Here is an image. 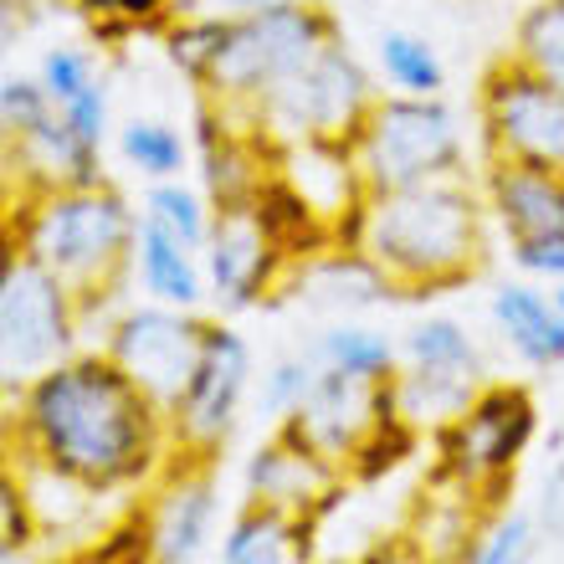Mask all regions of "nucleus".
Returning <instances> with one entry per match:
<instances>
[{
  "mask_svg": "<svg viewBox=\"0 0 564 564\" xmlns=\"http://www.w3.org/2000/svg\"><path fill=\"white\" fill-rule=\"evenodd\" d=\"M15 457L73 477L98 498L154 488L175 462L170 411L108 349H77L15 390Z\"/></svg>",
  "mask_w": 564,
  "mask_h": 564,
  "instance_id": "obj_1",
  "label": "nucleus"
},
{
  "mask_svg": "<svg viewBox=\"0 0 564 564\" xmlns=\"http://www.w3.org/2000/svg\"><path fill=\"white\" fill-rule=\"evenodd\" d=\"M482 221H488L482 185L467 175H442L365 195L355 247L386 272L395 297H436L482 268L488 252Z\"/></svg>",
  "mask_w": 564,
  "mask_h": 564,
  "instance_id": "obj_2",
  "label": "nucleus"
},
{
  "mask_svg": "<svg viewBox=\"0 0 564 564\" xmlns=\"http://www.w3.org/2000/svg\"><path fill=\"white\" fill-rule=\"evenodd\" d=\"M139 216L108 180L98 185H67V191L21 195L11 206V241L15 252L57 272L83 297V324L98 303H113L123 278L134 272Z\"/></svg>",
  "mask_w": 564,
  "mask_h": 564,
  "instance_id": "obj_3",
  "label": "nucleus"
},
{
  "mask_svg": "<svg viewBox=\"0 0 564 564\" xmlns=\"http://www.w3.org/2000/svg\"><path fill=\"white\" fill-rule=\"evenodd\" d=\"M334 42H344L339 15L318 0H278L252 15H226V46L200 98L247 123L262 93L288 83L297 67H308Z\"/></svg>",
  "mask_w": 564,
  "mask_h": 564,
  "instance_id": "obj_4",
  "label": "nucleus"
},
{
  "mask_svg": "<svg viewBox=\"0 0 564 564\" xmlns=\"http://www.w3.org/2000/svg\"><path fill=\"white\" fill-rule=\"evenodd\" d=\"M375 98H380V88H375V77L365 73V62L344 42H334V46H324L308 67H297L288 83L262 93L257 108L247 113V129L262 134L272 149L355 144L359 123L370 119Z\"/></svg>",
  "mask_w": 564,
  "mask_h": 564,
  "instance_id": "obj_5",
  "label": "nucleus"
},
{
  "mask_svg": "<svg viewBox=\"0 0 564 564\" xmlns=\"http://www.w3.org/2000/svg\"><path fill=\"white\" fill-rule=\"evenodd\" d=\"M349 149H355V164L365 175V191H401V185H421V180L467 175L462 170L467 164L462 119L442 98L380 93Z\"/></svg>",
  "mask_w": 564,
  "mask_h": 564,
  "instance_id": "obj_6",
  "label": "nucleus"
},
{
  "mask_svg": "<svg viewBox=\"0 0 564 564\" xmlns=\"http://www.w3.org/2000/svg\"><path fill=\"white\" fill-rule=\"evenodd\" d=\"M77 334H83V297L57 272H46L26 252L6 247V262H0V375H6V395L26 390L36 375L57 370L62 359H73Z\"/></svg>",
  "mask_w": 564,
  "mask_h": 564,
  "instance_id": "obj_7",
  "label": "nucleus"
},
{
  "mask_svg": "<svg viewBox=\"0 0 564 564\" xmlns=\"http://www.w3.org/2000/svg\"><path fill=\"white\" fill-rule=\"evenodd\" d=\"M539 431L534 395L523 386H482L477 401L462 411L446 431H436L442 446V467L436 473L462 482L467 492H477L482 503H492L503 482L513 477L519 457L529 452Z\"/></svg>",
  "mask_w": 564,
  "mask_h": 564,
  "instance_id": "obj_8",
  "label": "nucleus"
},
{
  "mask_svg": "<svg viewBox=\"0 0 564 564\" xmlns=\"http://www.w3.org/2000/svg\"><path fill=\"white\" fill-rule=\"evenodd\" d=\"M477 129L488 160L564 170V88L498 57L477 88Z\"/></svg>",
  "mask_w": 564,
  "mask_h": 564,
  "instance_id": "obj_9",
  "label": "nucleus"
},
{
  "mask_svg": "<svg viewBox=\"0 0 564 564\" xmlns=\"http://www.w3.org/2000/svg\"><path fill=\"white\" fill-rule=\"evenodd\" d=\"M247 380H252V349L231 324L206 318V339L195 359L191 386L180 390L170 405V436H175V457L216 462L226 436L237 431L241 401H247Z\"/></svg>",
  "mask_w": 564,
  "mask_h": 564,
  "instance_id": "obj_10",
  "label": "nucleus"
},
{
  "mask_svg": "<svg viewBox=\"0 0 564 564\" xmlns=\"http://www.w3.org/2000/svg\"><path fill=\"white\" fill-rule=\"evenodd\" d=\"M104 334L108 355L134 375L139 390H149L170 411L195 375L206 318H195L191 308H170V303H144V308H123L119 318H108Z\"/></svg>",
  "mask_w": 564,
  "mask_h": 564,
  "instance_id": "obj_11",
  "label": "nucleus"
},
{
  "mask_svg": "<svg viewBox=\"0 0 564 564\" xmlns=\"http://www.w3.org/2000/svg\"><path fill=\"white\" fill-rule=\"evenodd\" d=\"M206 278H210V297L221 313H247L257 308L262 297L282 293L288 288V252L278 247V237L268 231L262 210L252 206H231L216 210V226H210L206 241Z\"/></svg>",
  "mask_w": 564,
  "mask_h": 564,
  "instance_id": "obj_12",
  "label": "nucleus"
},
{
  "mask_svg": "<svg viewBox=\"0 0 564 564\" xmlns=\"http://www.w3.org/2000/svg\"><path fill=\"white\" fill-rule=\"evenodd\" d=\"M390 421H401L395 401H390V380H359V375H344L324 365L308 390V401L288 416V426L303 442L318 446L334 467L349 473L359 452L375 442V431L390 426Z\"/></svg>",
  "mask_w": 564,
  "mask_h": 564,
  "instance_id": "obj_13",
  "label": "nucleus"
},
{
  "mask_svg": "<svg viewBox=\"0 0 564 564\" xmlns=\"http://www.w3.org/2000/svg\"><path fill=\"white\" fill-rule=\"evenodd\" d=\"M154 564H195L216 529V473L210 462L175 457L149 488V503L139 508Z\"/></svg>",
  "mask_w": 564,
  "mask_h": 564,
  "instance_id": "obj_14",
  "label": "nucleus"
},
{
  "mask_svg": "<svg viewBox=\"0 0 564 564\" xmlns=\"http://www.w3.org/2000/svg\"><path fill=\"white\" fill-rule=\"evenodd\" d=\"M339 488L344 467H334L318 446L303 442L288 421H278V431L247 462V503L282 508L293 519H313Z\"/></svg>",
  "mask_w": 564,
  "mask_h": 564,
  "instance_id": "obj_15",
  "label": "nucleus"
},
{
  "mask_svg": "<svg viewBox=\"0 0 564 564\" xmlns=\"http://www.w3.org/2000/svg\"><path fill=\"white\" fill-rule=\"evenodd\" d=\"M482 200H488L492 221L503 226L508 247L529 237L564 231V170H550V164L488 160V170H482Z\"/></svg>",
  "mask_w": 564,
  "mask_h": 564,
  "instance_id": "obj_16",
  "label": "nucleus"
},
{
  "mask_svg": "<svg viewBox=\"0 0 564 564\" xmlns=\"http://www.w3.org/2000/svg\"><path fill=\"white\" fill-rule=\"evenodd\" d=\"M6 160L21 185V195L67 191V185H98L104 180V149L88 144L73 123L62 119V108L21 139H6Z\"/></svg>",
  "mask_w": 564,
  "mask_h": 564,
  "instance_id": "obj_17",
  "label": "nucleus"
},
{
  "mask_svg": "<svg viewBox=\"0 0 564 564\" xmlns=\"http://www.w3.org/2000/svg\"><path fill=\"white\" fill-rule=\"evenodd\" d=\"M278 180L288 191L308 200V210L328 226V237H339L344 221H355L365 206V175L355 164L349 144H293L278 149Z\"/></svg>",
  "mask_w": 564,
  "mask_h": 564,
  "instance_id": "obj_18",
  "label": "nucleus"
},
{
  "mask_svg": "<svg viewBox=\"0 0 564 564\" xmlns=\"http://www.w3.org/2000/svg\"><path fill=\"white\" fill-rule=\"evenodd\" d=\"M288 288H297L303 303L328 308V313L375 308V303L395 297V288H390L386 272L375 268L359 247H339V241L324 247V252H313L308 262H297V268L288 272Z\"/></svg>",
  "mask_w": 564,
  "mask_h": 564,
  "instance_id": "obj_19",
  "label": "nucleus"
},
{
  "mask_svg": "<svg viewBox=\"0 0 564 564\" xmlns=\"http://www.w3.org/2000/svg\"><path fill=\"white\" fill-rule=\"evenodd\" d=\"M477 508H482L477 492H467L462 482L436 473V482L421 492V503L411 508V523H405L401 534L426 554V564H462L473 554L477 539H482Z\"/></svg>",
  "mask_w": 564,
  "mask_h": 564,
  "instance_id": "obj_20",
  "label": "nucleus"
},
{
  "mask_svg": "<svg viewBox=\"0 0 564 564\" xmlns=\"http://www.w3.org/2000/svg\"><path fill=\"white\" fill-rule=\"evenodd\" d=\"M134 278L149 293V303H170V308H200V297H210V278H206V257L175 241L160 226L139 221V241H134Z\"/></svg>",
  "mask_w": 564,
  "mask_h": 564,
  "instance_id": "obj_21",
  "label": "nucleus"
},
{
  "mask_svg": "<svg viewBox=\"0 0 564 564\" xmlns=\"http://www.w3.org/2000/svg\"><path fill=\"white\" fill-rule=\"evenodd\" d=\"M308 519L282 508L247 503L221 539V564H308Z\"/></svg>",
  "mask_w": 564,
  "mask_h": 564,
  "instance_id": "obj_22",
  "label": "nucleus"
},
{
  "mask_svg": "<svg viewBox=\"0 0 564 564\" xmlns=\"http://www.w3.org/2000/svg\"><path fill=\"white\" fill-rule=\"evenodd\" d=\"M492 318L503 328V339L519 349L529 365L550 370L564 359V313L554 308V297L523 288V282H503L492 293Z\"/></svg>",
  "mask_w": 564,
  "mask_h": 564,
  "instance_id": "obj_23",
  "label": "nucleus"
},
{
  "mask_svg": "<svg viewBox=\"0 0 564 564\" xmlns=\"http://www.w3.org/2000/svg\"><path fill=\"white\" fill-rule=\"evenodd\" d=\"M508 57L554 88H564V0H529L523 6Z\"/></svg>",
  "mask_w": 564,
  "mask_h": 564,
  "instance_id": "obj_24",
  "label": "nucleus"
},
{
  "mask_svg": "<svg viewBox=\"0 0 564 564\" xmlns=\"http://www.w3.org/2000/svg\"><path fill=\"white\" fill-rule=\"evenodd\" d=\"M149 226H160L170 231L175 241L195 247V252H206L210 241V226H216V206H210V195L191 191L185 180H154L144 191V210H139Z\"/></svg>",
  "mask_w": 564,
  "mask_h": 564,
  "instance_id": "obj_25",
  "label": "nucleus"
},
{
  "mask_svg": "<svg viewBox=\"0 0 564 564\" xmlns=\"http://www.w3.org/2000/svg\"><path fill=\"white\" fill-rule=\"evenodd\" d=\"M318 365L359 375V380H390V375L401 370V349H395L380 328L334 324V328H324V339H318Z\"/></svg>",
  "mask_w": 564,
  "mask_h": 564,
  "instance_id": "obj_26",
  "label": "nucleus"
},
{
  "mask_svg": "<svg viewBox=\"0 0 564 564\" xmlns=\"http://www.w3.org/2000/svg\"><path fill=\"white\" fill-rule=\"evenodd\" d=\"M380 73H386L390 93H416V98H442L446 67L436 57V46L416 31H380Z\"/></svg>",
  "mask_w": 564,
  "mask_h": 564,
  "instance_id": "obj_27",
  "label": "nucleus"
},
{
  "mask_svg": "<svg viewBox=\"0 0 564 564\" xmlns=\"http://www.w3.org/2000/svg\"><path fill=\"white\" fill-rule=\"evenodd\" d=\"M160 36H164L170 67H175L180 77H191L195 88H206L210 73H216V57H221V46H226V15H216V11L175 15Z\"/></svg>",
  "mask_w": 564,
  "mask_h": 564,
  "instance_id": "obj_28",
  "label": "nucleus"
},
{
  "mask_svg": "<svg viewBox=\"0 0 564 564\" xmlns=\"http://www.w3.org/2000/svg\"><path fill=\"white\" fill-rule=\"evenodd\" d=\"M405 365L421 370H446V375H477L482 380V355H477L473 334L457 318H421L405 334Z\"/></svg>",
  "mask_w": 564,
  "mask_h": 564,
  "instance_id": "obj_29",
  "label": "nucleus"
},
{
  "mask_svg": "<svg viewBox=\"0 0 564 564\" xmlns=\"http://www.w3.org/2000/svg\"><path fill=\"white\" fill-rule=\"evenodd\" d=\"M119 154L134 164L149 185H154V180H180L185 160H191V144L180 139L175 123H164V119H129L119 129Z\"/></svg>",
  "mask_w": 564,
  "mask_h": 564,
  "instance_id": "obj_30",
  "label": "nucleus"
},
{
  "mask_svg": "<svg viewBox=\"0 0 564 564\" xmlns=\"http://www.w3.org/2000/svg\"><path fill=\"white\" fill-rule=\"evenodd\" d=\"M98 42H129L139 31H164L175 21L170 0H73Z\"/></svg>",
  "mask_w": 564,
  "mask_h": 564,
  "instance_id": "obj_31",
  "label": "nucleus"
},
{
  "mask_svg": "<svg viewBox=\"0 0 564 564\" xmlns=\"http://www.w3.org/2000/svg\"><path fill=\"white\" fill-rule=\"evenodd\" d=\"M318 355H288V359H278L268 375H262V405H268V416H278V421H288L297 411V405L308 401V390H313V380H318Z\"/></svg>",
  "mask_w": 564,
  "mask_h": 564,
  "instance_id": "obj_32",
  "label": "nucleus"
},
{
  "mask_svg": "<svg viewBox=\"0 0 564 564\" xmlns=\"http://www.w3.org/2000/svg\"><path fill=\"white\" fill-rule=\"evenodd\" d=\"M52 113H57V104H52L42 77H6L0 83V129H6V139H21Z\"/></svg>",
  "mask_w": 564,
  "mask_h": 564,
  "instance_id": "obj_33",
  "label": "nucleus"
},
{
  "mask_svg": "<svg viewBox=\"0 0 564 564\" xmlns=\"http://www.w3.org/2000/svg\"><path fill=\"white\" fill-rule=\"evenodd\" d=\"M46 83V93H52V104H73L77 93H88L93 83H98V62L83 52V46H52L42 57V73H36Z\"/></svg>",
  "mask_w": 564,
  "mask_h": 564,
  "instance_id": "obj_34",
  "label": "nucleus"
},
{
  "mask_svg": "<svg viewBox=\"0 0 564 564\" xmlns=\"http://www.w3.org/2000/svg\"><path fill=\"white\" fill-rule=\"evenodd\" d=\"M36 539H42L36 508H31L15 467H6V473H0V550H31Z\"/></svg>",
  "mask_w": 564,
  "mask_h": 564,
  "instance_id": "obj_35",
  "label": "nucleus"
},
{
  "mask_svg": "<svg viewBox=\"0 0 564 564\" xmlns=\"http://www.w3.org/2000/svg\"><path fill=\"white\" fill-rule=\"evenodd\" d=\"M529 544H534V523L523 513H508L492 529H482V539L473 544V554L462 564H523L529 560Z\"/></svg>",
  "mask_w": 564,
  "mask_h": 564,
  "instance_id": "obj_36",
  "label": "nucleus"
},
{
  "mask_svg": "<svg viewBox=\"0 0 564 564\" xmlns=\"http://www.w3.org/2000/svg\"><path fill=\"white\" fill-rule=\"evenodd\" d=\"M67 564H154L149 560V539H144V519H123L113 534L104 539V544H93V550H83L77 560Z\"/></svg>",
  "mask_w": 564,
  "mask_h": 564,
  "instance_id": "obj_37",
  "label": "nucleus"
},
{
  "mask_svg": "<svg viewBox=\"0 0 564 564\" xmlns=\"http://www.w3.org/2000/svg\"><path fill=\"white\" fill-rule=\"evenodd\" d=\"M62 119L73 123L88 144L104 149V139H108V88H104V77H98L88 93H77L73 104H62Z\"/></svg>",
  "mask_w": 564,
  "mask_h": 564,
  "instance_id": "obj_38",
  "label": "nucleus"
},
{
  "mask_svg": "<svg viewBox=\"0 0 564 564\" xmlns=\"http://www.w3.org/2000/svg\"><path fill=\"white\" fill-rule=\"evenodd\" d=\"M513 262L534 278H550L564 282V231H550V237H529V241H513Z\"/></svg>",
  "mask_w": 564,
  "mask_h": 564,
  "instance_id": "obj_39",
  "label": "nucleus"
},
{
  "mask_svg": "<svg viewBox=\"0 0 564 564\" xmlns=\"http://www.w3.org/2000/svg\"><path fill=\"white\" fill-rule=\"evenodd\" d=\"M349 564H426V554L405 534H390V539H380V544H370V550H359Z\"/></svg>",
  "mask_w": 564,
  "mask_h": 564,
  "instance_id": "obj_40",
  "label": "nucleus"
},
{
  "mask_svg": "<svg viewBox=\"0 0 564 564\" xmlns=\"http://www.w3.org/2000/svg\"><path fill=\"white\" fill-rule=\"evenodd\" d=\"M544 519L560 529L564 523V462H554V473L544 477Z\"/></svg>",
  "mask_w": 564,
  "mask_h": 564,
  "instance_id": "obj_41",
  "label": "nucleus"
},
{
  "mask_svg": "<svg viewBox=\"0 0 564 564\" xmlns=\"http://www.w3.org/2000/svg\"><path fill=\"white\" fill-rule=\"evenodd\" d=\"M262 6H278V0H206V11H216V15H252Z\"/></svg>",
  "mask_w": 564,
  "mask_h": 564,
  "instance_id": "obj_42",
  "label": "nucleus"
},
{
  "mask_svg": "<svg viewBox=\"0 0 564 564\" xmlns=\"http://www.w3.org/2000/svg\"><path fill=\"white\" fill-rule=\"evenodd\" d=\"M170 11H175V15H195V11H206V0H170Z\"/></svg>",
  "mask_w": 564,
  "mask_h": 564,
  "instance_id": "obj_43",
  "label": "nucleus"
},
{
  "mask_svg": "<svg viewBox=\"0 0 564 564\" xmlns=\"http://www.w3.org/2000/svg\"><path fill=\"white\" fill-rule=\"evenodd\" d=\"M0 564H21V550H0Z\"/></svg>",
  "mask_w": 564,
  "mask_h": 564,
  "instance_id": "obj_44",
  "label": "nucleus"
},
{
  "mask_svg": "<svg viewBox=\"0 0 564 564\" xmlns=\"http://www.w3.org/2000/svg\"><path fill=\"white\" fill-rule=\"evenodd\" d=\"M554 308L564 313V282H560V288H554Z\"/></svg>",
  "mask_w": 564,
  "mask_h": 564,
  "instance_id": "obj_45",
  "label": "nucleus"
}]
</instances>
